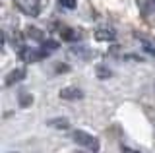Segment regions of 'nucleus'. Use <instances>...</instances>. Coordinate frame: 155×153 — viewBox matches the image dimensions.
Segmentation results:
<instances>
[{"instance_id":"1","label":"nucleus","mask_w":155,"mask_h":153,"mask_svg":"<svg viewBox=\"0 0 155 153\" xmlns=\"http://www.w3.org/2000/svg\"><path fill=\"white\" fill-rule=\"evenodd\" d=\"M72 140H74L78 145H81L84 149L91 151V153H97L99 151V140L97 138H93L91 134H87L84 130H74V134H72Z\"/></svg>"},{"instance_id":"2","label":"nucleus","mask_w":155,"mask_h":153,"mask_svg":"<svg viewBox=\"0 0 155 153\" xmlns=\"http://www.w3.org/2000/svg\"><path fill=\"white\" fill-rule=\"evenodd\" d=\"M45 56H48V52L45 49H23L19 52V58L23 62H27V64H31V62H39L43 60Z\"/></svg>"},{"instance_id":"3","label":"nucleus","mask_w":155,"mask_h":153,"mask_svg":"<svg viewBox=\"0 0 155 153\" xmlns=\"http://www.w3.org/2000/svg\"><path fill=\"white\" fill-rule=\"evenodd\" d=\"M58 97L64 99V101H78V99L84 97V91H81L80 87H76V85H68V87H62L60 89Z\"/></svg>"},{"instance_id":"4","label":"nucleus","mask_w":155,"mask_h":153,"mask_svg":"<svg viewBox=\"0 0 155 153\" xmlns=\"http://www.w3.org/2000/svg\"><path fill=\"white\" fill-rule=\"evenodd\" d=\"M25 76H27L25 68H16V70L8 72V76L4 78V85H6V87H12V85L23 82V80H25Z\"/></svg>"},{"instance_id":"5","label":"nucleus","mask_w":155,"mask_h":153,"mask_svg":"<svg viewBox=\"0 0 155 153\" xmlns=\"http://www.w3.org/2000/svg\"><path fill=\"white\" fill-rule=\"evenodd\" d=\"M16 6L27 16H39V0H18Z\"/></svg>"},{"instance_id":"6","label":"nucleus","mask_w":155,"mask_h":153,"mask_svg":"<svg viewBox=\"0 0 155 153\" xmlns=\"http://www.w3.org/2000/svg\"><path fill=\"white\" fill-rule=\"evenodd\" d=\"M95 39L101 43H113L116 39V31L110 29V27H99L95 31Z\"/></svg>"},{"instance_id":"7","label":"nucleus","mask_w":155,"mask_h":153,"mask_svg":"<svg viewBox=\"0 0 155 153\" xmlns=\"http://www.w3.org/2000/svg\"><path fill=\"white\" fill-rule=\"evenodd\" d=\"M60 37H62V41L76 43V41L81 39V33L76 31V29H72V27H62V29H60Z\"/></svg>"},{"instance_id":"8","label":"nucleus","mask_w":155,"mask_h":153,"mask_svg":"<svg viewBox=\"0 0 155 153\" xmlns=\"http://www.w3.org/2000/svg\"><path fill=\"white\" fill-rule=\"evenodd\" d=\"M138 6L142 16H149L151 12H155V0H138Z\"/></svg>"},{"instance_id":"9","label":"nucleus","mask_w":155,"mask_h":153,"mask_svg":"<svg viewBox=\"0 0 155 153\" xmlns=\"http://www.w3.org/2000/svg\"><path fill=\"white\" fill-rule=\"evenodd\" d=\"M25 33H27V37H31L33 41H39V43L45 41V33H43L41 29H37V27H33V25H29L25 29Z\"/></svg>"},{"instance_id":"10","label":"nucleus","mask_w":155,"mask_h":153,"mask_svg":"<svg viewBox=\"0 0 155 153\" xmlns=\"http://www.w3.org/2000/svg\"><path fill=\"white\" fill-rule=\"evenodd\" d=\"M48 126H52V128H60V130H66V128L70 126V122H68L66 118H52V120H48Z\"/></svg>"},{"instance_id":"11","label":"nucleus","mask_w":155,"mask_h":153,"mask_svg":"<svg viewBox=\"0 0 155 153\" xmlns=\"http://www.w3.org/2000/svg\"><path fill=\"white\" fill-rule=\"evenodd\" d=\"M29 105H33V95L31 93H19V107L27 109Z\"/></svg>"},{"instance_id":"12","label":"nucleus","mask_w":155,"mask_h":153,"mask_svg":"<svg viewBox=\"0 0 155 153\" xmlns=\"http://www.w3.org/2000/svg\"><path fill=\"white\" fill-rule=\"evenodd\" d=\"M113 76V72H110L107 66H97V78L99 80H107V78H110Z\"/></svg>"},{"instance_id":"13","label":"nucleus","mask_w":155,"mask_h":153,"mask_svg":"<svg viewBox=\"0 0 155 153\" xmlns=\"http://www.w3.org/2000/svg\"><path fill=\"white\" fill-rule=\"evenodd\" d=\"M41 45H43L41 49H45L47 52H48V50H54V49H58V43H56V41H48V39H47V41H43Z\"/></svg>"},{"instance_id":"14","label":"nucleus","mask_w":155,"mask_h":153,"mask_svg":"<svg viewBox=\"0 0 155 153\" xmlns=\"http://www.w3.org/2000/svg\"><path fill=\"white\" fill-rule=\"evenodd\" d=\"M58 4L62 8H66V10H74L76 8V0H58Z\"/></svg>"},{"instance_id":"15","label":"nucleus","mask_w":155,"mask_h":153,"mask_svg":"<svg viewBox=\"0 0 155 153\" xmlns=\"http://www.w3.org/2000/svg\"><path fill=\"white\" fill-rule=\"evenodd\" d=\"M54 70H56V74H66V72H70V66L68 64H56Z\"/></svg>"},{"instance_id":"16","label":"nucleus","mask_w":155,"mask_h":153,"mask_svg":"<svg viewBox=\"0 0 155 153\" xmlns=\"http://www.w3.org/2000/svg\"><path fill=\"white\" fill-rule=\"evenodd\" d=\"M143 49H145V50H147V52H149V54H153V56H155V47H151V45H149V43H147V41H143Z\"/></svg>"},{"instance_id":"17","label":"nucleus","mask_w":155,"mask_h":153,"mask_svg":"<svg viewBox=\"0 0 155 153\" xmlns=\"http://www.w3.org/2000/svg\"><path fill=\"white\" fill-rule=\"evenodd\" d=\"M120 153H140L138 149H132V147H122V151Z\"/></svg>"}]
</instances>
